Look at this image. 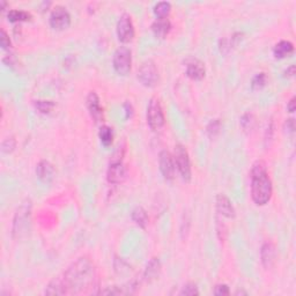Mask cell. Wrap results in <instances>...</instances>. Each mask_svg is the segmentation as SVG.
Wrapping results in <instances>:
<instances>
[{
	"label": "cell",
	"mask_w": 296,
	"mask_h": 296,
	"mask_svg": "<svg viewBox=\"0 0 296 296\" xmlns=\"http://www.w3.org/2000/svg\"><path fill=\"white\" fill-rule=\"evenodd\" d=\"M62 278L66 294H83L97 285L96 268L87 257L78 258Z\"/></svg>",
	"instance_id": "6da1fadb"
},
{
	"label": "cell",
	"mask_w": 296,
	"mask_h": 296,
	"mask_svg": "<svg viewBox=\"0 0 296 296\" xmlns=\"http://www.w3.org/2000/svg\"><path fill=\"white\" fill-rule=\"evenodd\" d=\"M273 193V187L264 161H257L251 169V197L258 206L268 204Z\"/></svg>",
	"instance_id": "7a4b0ae2"
},
{
	"label": "cell",
	"mask_w": 296,
	"mask_h": 296,
	"mask_svg": "<svg viewBox=\"0 0 296 296\" xmlns=\"http://www.w3.org/2000/svg\"><path fill=\"white\" fill-rule=\"evenodd\" d=\"M31 202L26 199L16 209L13 220V229L12 234L16 240L25 237L31 232Z\"/></svg>",
	"instance_id": "3957f363"
},
{
	"label": "cell",
	"mask_w": 296,
	"mask_h": 296,
	"mask_svg": "<svg viewBox=\"0 0 296 296\" xmlns=\"http://www.w3.org/2000/svg\"><path fill=\"white\" fill-rule=\"evenodd\" d=\"M174 158L176 168H177L182 179L187 182V183H189L191 178H192V170H191L189 153H187V148H185L182 143H177V145L175 146Z\"/></svg>",
	"instance_id": "277c9868"
},
{
	"label": "cell",
	"mask_w": 296,
	"mask_h": 296,
	"mask_svg": "<svg viewBox=\"0 0 296 296\" xmlns=\"http://www.w3.org/2000/svg\"><path fill=\"white\" fill-rule=\"evenodd\" d=\"M146 119H147V124L152 131H158L164 126L166 118H164L160 101L156 97L151 98V101H149L147 112H146Z\"/></svg>",
	"instance_id": "5b68a950"
},
{
	"label": "cell",
	"mask_w": 296,
	"mask_h": 296,
	"mask_svg": "<svg viewBox=\"0 0 296 296\" xmlns=\"http://www.w3.org/2000/svg\"><path fill=\"white\" fill-rule=\"evenodd\" d=\"M112 65L116 73L122 77H126L132 66V52L126 47H121L113 53Z\"/></svg>",
	"instance_id": "8992f818"
},
{
	"label": "cell",
	"mask_w": 296,
	"mask_h": 296,
	"mask_svg": "<svg viewBox=\"0 0 296 296\" xmlns=\"http://www.w3.org/2000/svg\"><path fill=\"white\" fill-rule=\"evenodd\" d=\"M138 80L142 86L148 88H153L158 83L160 77H158V71L154 62L147 61L142 62L141 66L138 70Z\"/></svg>",
	"instance_id": "52a82bcc"
},
{
	"label": "cell",
	"mask_w": 296,
	"mask_h": 296,
	"mask_svg": "<svg viewBox=\"0 0 296 296\" xmlns=\"http://www.w3.org/2000/svg\"><path fill=\"white\" fill-rule=\"evenodd\" d=\"M158 166H160V171L162 174L163 178L166 181L171 182L175 179L176 176V163L174 155L168 151H161L158 154Z\"/></svg>",
	"instance_id": "ba28073f"
},
{
	"label": "cell",
	"mask_w": 296,
	"mask_h": 296,
	"mask_svg": "<svg viewBox=\"0 0 296 296\" xmlns=\"http://www.w3.org/2000/svg\"><path fill=\"white\" fill-rule=\"evenodd\" d=\"M116 32H117L118 40L122 43H130L134 38V26L132 22V19L128 14H123L119 17L117 26H116Z\"/></svg>",
	"instance_id": "9c48e42d"
},
{
	"label": "cell",
	"mask_w": 296,
	"mask_h": 296,
	"mask_svg": "<svg viewBox=\"0 0 296 296\" xmlns=\"http://www.w3.org/2000/svg\"><path fill=\"white\" fill-rule=\"evenodd\" d=\"M50 26L55 31H65L71 26V16L66 8L57 6L50 14Z\"/></svg>",
	"instance_id": "30bf717a"
},
{
	"label": "cell",
	"mask_w": 296,
	"mask_h": 296,
	"mask_svg": "<svg viewBox=\"0 0 296 296\" xmlns=\"http://www.w3.org/2000/svg\"><path fill=\"white\" fill-rule=\"evenodd\" d=\"M127 170L122 161H111L107 171V179L110 184H121L126 179Z\"/></svg>",
	"instance_id": "8fae6325"
},
{
	"label": "cell",
	"mask_w": 296,
	"mask_h": 296,
	"mask_svg": "<svg viewBox=\"0 0 296 296\" xmlns=\"http://www.w3.org/2000/svg\"><path fill=\"white\" fill-rule=\"evenodd\" d=\"M185 73L193 81H200L206 76V68L204 62L199 59L190 58L185 62Z\"/></svg>",
	"instance_id": "7c38bea8"
},
{
	"label": "cell",
	"mask_w": 296,
	"mask_h": 296,
	"mask_svg": "<svg viewBox=\"0 0 296 296\" xmlns=\"http://www.w3.org/2000/svg\"><path fill=\"white\" fill-rule=\"evenodd\" d=\"M87 109L93 121L96 124L103 121V108L101 107V101L95 92H91L87 96Z\"/></svg>",
	"instance_id": "4fadbf2b"
},
{
	"label": "cell",
	"mask_w": 296,
	"mask_h": 296,
	"mask_svg": "<svg viewBox=\"0 0 296 296\" xmlns=\"http://www.w3.org/2000/svg\"><path fill=\"white\" fill-rule=\"evenodd\" d=\"M261 258H262V264L266 270H270V268L273 267V265L276 264V258H277L276 245L270 241L265 242V243L262 245Z\"/></svg>",
	"instance_id": "5bb4252c"
},
{
	"label": "cell",
	"mask_w": 296,
	"mask_h": 296,
	"mask_svg": "<svg viewBox=\"0 0 296 296\" xmlns=\"http://www.w3.org/2000/svg\"><path fill=\"white\" fill-rule=\"evenodd\" d=\"M215 204H217V212L220 215L227 218V219H234L236 217L234 206H233L230 199L225 194H218Z\"/></svg>",
	"instance_id": "9a60e30c"
},
{
	"label": "cell",
	"mask_w": 296,
	"mask_h": 296,
	"mask_svg": "<svg viewBox=\"0 0 296 296\" xmlns=\"http://www.w3.org/2000/svg\"><path fill=\"white\" fill-rule=\"evenodd\" d=\"M36 176L42 183H51L53 177H55V168L49 161L42 160L36 167Z\"/></svg>",
	"instance_id": "2e32d148"
},
{
	"label": "cell",
	"mask_w": 296,
	"mask_h": 296,
	"mask_svg": "<svg viewBox=\"0 0 296 296\" xmlns=\"http://www.w3.org/2000/svg\"><path fill=\"white\" fill-rule=\"evenodd\" d=\"M161 271H162V265H161L160 259L154 257L146 266L145 272H143V280H146L147 282H152V281L158 279Z\"/></svg>",
	"instance_id": "e0dca14e"
},
{
	"label": "cell",
	"mask_w": 296,
	"mask_h": 296,
	"mask_svg": "<svg viewBox=\"0 0 296 296\" xmlns=\"http://www.w3.org/2000/svg\"><path fill=\"white\" fill-rule=\"evenodd\" d=\"M171 31V22L169 19H156L152 25V31L157 38H166Z\"/></svg>",
	"instance_id": "ac0fdd59"
},
{
	"label": "cell",
	"mask_w": 296,
	"mask_h": 296,
	"mask_svg": "<svg viewBox=\"0 0 296 296\" xmlns=\"http://www.w3.org/2000/svg\"><path fill=\"white\" fill-rule=\"evenodd\" d=\"M294 52V44L289 41H280L273 47V55L277 59H283L293 55Z\"/></svg>",
	"instance_id": "d6986e66"
},
{
	"label": "cell",
	"mask_w": 296,
	"mask_h": 296,
	"mask_svg": "<svg viewBox=\"0 0 296 296\" xmlns=\"http://www.w3.org/2000/svg\"><path fill=\"white\" fill-rule=\"evenodd\" d=\"M47 295H66L62 277H57L49 283L46 289Z\"/></svg>",
	"instance_id": "ffe728a7"
},
{
	"label": "cell",
	"mask_w": 296,
	"mask_h": 296,
	"mask_svg": "<svg viewBox=\"0 0 296 296\" xmlns=\"http://www.w3.org/2000/svg\"><path fill=\"white\" fill-rule=\"evenodd\" d=\"M131 218L136 222V225H138L140 228L145 229L148 225V214L145 211V208H142L141 206H138L132 211Z\"/></svg>",
	"instance_id": "44dd1931"
},
{
	"label": "cell",
	"mask_w": 296,
	"mask_h": 296,
	"mask_svg": "<svg viewBox=\"0 0 296 296\" xmlns=\"http://www.w3.org/2000/svg\"><path fill=\"white\" fill-rule=\"evenodd\" d=\"M154 16L156 19H168V16L171 12V4L168 1H160L154 6Z\"/></svg>",
	"instance_id": "7402d4cb"
},
{
	"label": "cell",
	"mask_w": 296,
	"mask_h": 296,
	"mask_svg": "<svg viewBox=\"0 0 296 296\" xmlns=\"http://www.w3.org/2000/svg\"><path fill=\"white\" fill-rule=\"evenodd\" d=\"M10 22L17 23V22H26V21H31L32 19L31 14L28 12L20 11V10H12L7 14Z\"/></svg>",
	"instance_id": "603a6c76"
},
{
	"label": "cell",
	"mask_w": 296,
	"mask_h": 296,
	"mask_svg": "<svg viewBox=\"0 0 296 296\" xmlns=\"http://www.w3.org/2000/svg\"><path fill=\"white\" fill-rule=\"evenodd\" d=\"M240 123H241V127L243 128L244 132L250 133V132H252L253 128L256 127L257 122H256V117L253 113L247 112L242 116Z\"/></svg>",
	"instance_id": "cb8c5ba5"
},
{
	"label": "cell",
	"mask_w": 296,
	"mask_h": 296,
	"mask_svg": "<svg viewBox=\"0 0 296 296\" xmlns=\"http://www.w3.org/2000/svg\"><path fill=\"white\" fill-rule=\"evenodd\" d=\"M98 138H100L103 146L109 147V146L112 143V140H113L112 128L107 126V125H103V126L100 128V132H98Z\"/></svg>",
	"instance_id": "d4e9b609"
},
{
	"label": "cell",
	"mask_w": 296,
	"mask_h": 296,
	"mask_svg": "<svg viewBox=\"0 0 296 296\" xmlns=\"http://www.w3.org/2000/svg\"><path fill=\"white\" fill-rule=\"evenodd\" d=\"M34 107L38 112L44 113V115H49L53 111L56 104L52 101H47V100H37L34 101Z\"/></svg>",
	"instance_id": "484cf974"
},
{
	"label": "cell",
	"mask_w": 296,
	"mask_h": 296,
	"mask_svg": "<svg viewBox=\"0 0 296 296\" xmlns=\"http://www.w3.org/2000/svg\"><path fill=\"white\" fill-rule=\"evenodd\" d=\"M266 82H267V76H266V73H264V72H261V73L256 74V76L253 77L252 81H251V88H252L253 91H261L262 88L265 87Z\"/></svg>",
	"instance_id": "4316f807"
},
{
	"label": "cell",
	"mask_w": 296,
	"mask_h": 296,
	"mask_svg": "<svg viewBox=\"0 0 296 296\" xmlns=\"http://www.w3.org/2000/svg\"><path fill=\"white\" fill-rule=\"evenodd\" d=\"M221 127H222V124H221L220 119H213V121H211L208 123L207 127H206L207 136L209 138H215V137L220 133Z\"/></svg>",
	"instance_id": "83f0119b"
},
{
	"label": "cell",
	"mask_w": 296,
	"mask_h": 296,
	"mask_svg": "<svg viewBox=\"0 0 296 296\" xmlns=\"http://www.w3.org/2000/svg\"><path fill=\"white\" fill-rule=\"evenodd\" d=\"M16 147V140L14 137H8L1 143V152L4 154H11Z\"/></svg>",
	"instance_id": "f1b7e54d"
},
{
	"label": "cell",
	"mask_w": 296,
	"mask_h": 296,
	"mask_svg": "<svg viewBox=\"0 0 296 296\" xmlns=\"http://www.w3.org/2000/svg\"><path fill=\"white\" fill-rule=\"evenodd\" d=\"M179 295H185V296H194V295H199L198 287H197L194 283H187L182 291L179 292Z\"/></svg>",
	"instance_id": "f546056e"
},
{
	"label": "cell",
	"mask_w": 296,
	"mask_h": 296,
	"mask_svg": "<svg viewBox=\"0 0 296 296\" xmlns=\"http://www.w3.org/2000/svg\"><path fill=\"white\" fill-rule=\"evenodd\" d=\"M0 44H1V47L4 50H10L12 47L10 37H8L7 32H6L4 29H1V35H0Z\"/></svg>",
	"instance_id": "4dcf8cb0"
},
{
	"label": "cell",
	"mask_w": 296,
	"mask_h": 296,
	"mask_svg": "<svg viewBox=\"0 0 296 296\" xmlns=\"http://www.w3.org/2000/svg\"><path fill=\"white\" fill-rule=\"evenodd\" d=\"M213 293L218 296H223V295H229L230 291L228 286L225 285V283H220V285L215 286Z\"/></svg>",
	"instance_id": "1f68e13d"
},
{
	"label": "cell",
	"mask_w": 296,
	"mask_h": 296,
	"mask_svg": "<svg viewBox=\"0 0 296 296\" xmlns=\"http://www.w3.org/2000/svg\"><path fill=\"white\" fill-rule=\"evenodd\" d=\"M285 132L287 134H294L295 132V121L293 118L287 119L285 123Z\"/></svg>",
	"instance_id": "d6a6232c"
},
{
	"label": "cell",
	"mask_w": 296,
	"mask_h": 296,
	"mask_svg": "<svg viewBox=\"0 0 296 296\" xmlns=\"http://www.w3.org/2000/svg\"><path fill=\"white\" fill-rule=\"evenodd\" d=\"M294 76H295V65H291V66L287 67V70H285V72H283V78H287V79L293 78Z\"/></svg>",
	"instance_id": "836d02e7"
},
{
	"label": "cell",
	"mask_w": 296,
	"mask_h": 296,
	"mask_svg": "<svg viewBox=\"0 0 296 296\" xmlns=\"http://www.w3.org/2000/svg\"><path fill=\"white\" fill-rule=\"evenodd\" d=\"M124 109H125V116H126V118H131L133 116V107L132 104L126 102L124 104Z\"/></svg>",
	"instance_id": "e575fe53"
},
{
	"label": "cell",
	"mask_w": 296,
	"mask_h": 296,
	"mask_svg": "<svg viewBox=\"0 0 296 296\" xmlns=\"http://www.w3.org/2000/svg\"><path fill=\"white\" fill-rule=\"evenodd\" d=\"M295 97H292L291 101H289L288 104H287V110H288L289 112H294L296 109V102H295Z\"/></svg>",
	"instance_id": "d590c367"
},
{
	"label": "cell",
	"mask_w": 296,
	"mask_h": 296,
	"mask_svg": "<svg viewBox=\"0 0 296 296\" xmlns=\"http://www.w3.org/2000/svg\"><path fill=\"white\" fill-rule=\"evenodd\" d=\"M6 6H7V4H6L5 1H0V10H1V11H5Z\"/></svg>",
	"instance_id": "8d00e7d4"
},
{
	"label": "cell",
	"mask_w": 296,
	"mask_h": 296,
	"mask_svg": "<svg viewBox=\"0 0 296 296\" xmlns=\"http://www.w3.org/2000/svg\"><path fill=\"white\" fill-rule=\"evenodd\" d=\"M236 295H248V293L247 292H244V291H237L235 293Z\"/></svg>",
	"instance_id": "74e56055"
}]
</instances>
